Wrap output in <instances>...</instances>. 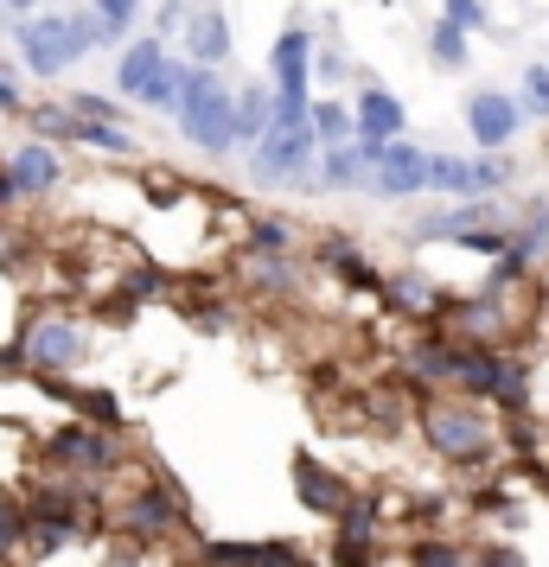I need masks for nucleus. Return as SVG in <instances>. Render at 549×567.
I'll return each instance as SVG.
<instances>
[{"mask_svg": "<svg viewBox=\"0 0 549 567\" xmlns=\"http://www.w3.org/2000/svg\"><path fill=\"white\" fill-rule=\"evenodd\" d=\"M78 147H90V154H115V159H129V154H134V134L122 128V122H103V115H78Z\"/></svg>", "mask_w": 549, "mask_h": 567, "instance_id": "19", "label": "nucleus"}, {"mask_svg": "<svg viewBox=\"0 0 549 567\" xmlns=\"http://www.w3.org/2000/svg\"><path fill=\"white\" fill-rule=\"evenodd\" d=\"M479 567H523V555L511 542H486V548H479Z\"/></svg>", "mask_w": 549, "mask_h": 567, "instance_id": "33", "label": "nucleus"}, {"mask_svg": "<svg viewBox=\"0 0 549 567\" xmlns=\"http://www.w3.org/2000/svg\"><path fill=\"white\" fill-rule=\"evenodd\" d=\"M20 363H27V351H20V344H13V351H0V377H7V370H20Z\"/></svg>", "mask_w": 549, "mask_h": 567, "instance_id": "38", "label": "nucleus"}, {"mask_svg": "<svg viewBox=\"0 0 549 567\" xmlns=\"http://www.w3.org/2000/svg\"><path fill=\"white\" fill-rule=\"evenodd\" d=\"M0 115H27V96H20V71L0 64Z\"/></svg>", "mask_w": 549, "mask_h": 567, "instance_id": "32", "label": "nucleus"}, {"mask_svg": "<svg viewBox=\"0 0 549 567\" xmlns=\"http://www.w3.org/2000/svg\"><path fill=\"white\" fill-rule=\"evenodd\" d=\"M421 434H428V446H435L441 460H460V465L492 460V446H498L492 421L479 409H460V402H428V409H421Z\"/></svg>", "mask_w": 549, "mask_h": 567, "instance_id": "5", "label": "nucleus"}, {"mask_svg": "<svg viewBox=\"0 0 549 567\" xmlns=\"http://www.w3.org/2000/svg\"><path fill=\"white\" fill-rule=\"evenodd\" d=\"M250 179L256 185H294V192H314L319 185V134H314V115L294 122V128H275L262 134L250 147Z\"/></svg>", "mask_w": 549, "mask_h": 567, "instance_id": "3", "label": "nucleus"}, {"mask_svg": "<svg viewBox=\"0 0 549 567\" xmlns=\"http://www.w3.org/2000/svg\"><path fill=\"white\" fill-rule=\"evenodd\" d=\"M180 39H185V58L192 64H205V71H217L224 58H231V20H224V7L217 0H199L192 13H185V27H180Z\"/></svg>", "mask_w": 549, "mask_h": 567, "instance_id": "10", "label": "nucleus"}, {"mask_svg": "<svg viewBox=\"0 0 549 567\" xmlns=\"http://www.w3.org/2000/svg\"><path fill=\"white\" fill-rule=\"evenodd\" d=\"M409 561L416 567H472V555L467 548H460V542H416V548H409Z\"/></svg>", "mask_w": 549, "mask_h": 567, "instance_id": "29", "label": "nucleus"}, {"mask_svg": "<svg viewBox=\"0 0 549 567\" xmlns=\"http://www.w3.org/2000/svg\"><path fill=\"white\" fill-rule=\"evenodd\" d=\"M268 83H275V96H307V90H314V32L301 27V20L275 39V52H268Z\"/></svg>", "mask_w": 549, "mask_h": 567, "instance_id": "8", "label": "nucleus"}, {"mask_svg": "<svg viewBox=\"0 0 549 567\" xmlns=\"http://www.w3.org/2000/svg\"><path fill=\"white\" fill-rule=\"evenodd\" d=\"M185 64H192V58H173L166 39L148 32V39H134L129 52L115 58V90H122L129 103H141V109H166V115H173V109H180Z\"/></svg>", "mask_w": 549, "mask_h": 567, "instance_id": "2", "label": "nucleus"}, {"mask_svg": "<svg viewBox=\"0 0 549 567\" xmlns=\"http://www.w3.org/2000/svg\"><path fill=\"white\" fill-rule=\"evenodd\" d=\"M180 134L205 154H231L236 147V96L217 83V71L205 64H185V83H180Z\"/></svg>", "mask_w": 549, "mask_h": 567, "instance_id": "1", "label": "nucleus"}, {"mask_svg": "<svg viewBox=\"0 0 549 567\" xmlns=\"http://www.w3.org/2000/svg\"><path fill=\"white\" fill-rule=\"evenodd\" d=\"M20 351H27V363L39 377H58V370H78L90 344H83V332L71 319H32L27 338H20Z\"/></svg>", "mask_w": 549, "mask_h": 567, "instance_id": "7", "label": "nucleus"}, {"mask_svg": "<svg viewBox=\"0 0 549 567\" xmlns=\"http://www.w3.org/2000/svg\"><path fill=\"white\" fill-rule=\"evenodd\" d=\"M122 523H129V536H166V529H173V523H180V491L173 485H141L129 497V504H122Z\"/></svg>", "mask_w": 549, "mask_h": 567, "instance_id": "13", "label": "nucleus"}, {"mask_svg": "<svg viewBox=\"0 0 549 567\" xmlns=\"http://www.w3.org/2000/svg\"><path fill=\"white\" fill-rule=\"evenodd\" d=\"M0 7H7V13H13V20H20V13H39V7H45V0H0Z\"/></svg>", "mask_w": 549, "mask_h": 567, "instance_id": "37", "label": "nucleus"}, {"mask_svg": "<svg viewBox=\"0 0 549 567\" xmlns=\"http://www.w3.org/2000/svg\"><path fill=\"white\" fill-rule=\"evenodd\" d=\"M370 192L377 198H416V192H428V154L416 141H390L384 159L370 166Z\"/></svg>", "mask_w": 549, "mask_h": 567, "instance_id": "9", "label": "nucleus"}, {"mask_svg": "<svg viewBox=\"0 0 549 567\" xmlns=\"http://www.w3.org/2000/svg\"><path fill=\"white\" fill-rule=\"evenodd\" d=\"M13 52H20V64H27L32 78L52 83L83 58V45H78V32H71V13H20L13 20Z\"/></svg>", "mask_w": 549, "mask_h": 567, "instance_id": "4", "label": "nucleus"}, {"mask_svg": "<svg viewBox=\"0 0 549 567\" xmlns=\"http://www.w3.org/2000/svg\"><path fill=\"white\" fill-rule=\"evenodd\" d=\"M314 134H319V147H339V141L358 134V115L345 103H314Z\"/></svg>", "mask_w": 549, "mask_h": 567, "instance_id": "24", "label": "nucleus"}, {"mask_svg": "<svg viewBox=\"0 0 549 567\" xmlns=\"http://www.w3.org/2000/svg\"><path fill=\"white\" fill-rule=\"evenodd\" d=\"M250 249H256V256H288L294 230L282 224V217H250Z\"/></svg>", "mask_w": 549, "mask_h": 567, "instance_id": "25", "label": "nucleus"}, {"mask_svg": "<svg viewBox=\"0 0 549 567\" xmlns=\"http://www.w3.org/2000/svg\"><path fill=\"white\" fill-rule=\"evenodd\" d=\"M294 485H301V497H307V511L339 516L345 504H352V491H345V478H339V472H326L319 460H294Z\"/></svg>", "mask_w": 549, "mask_h": 567, "instance_id": "15", "label": "nucleus"}, {"mask_svg": "<svg viewBox=\"0 0 549 567\" xmlns=\"http://www.w3.org/2000/svg\"><path fill=\"white\" fill-rule=\"evenodd\" d=\"M352 115H358V141H403V128H409L403 96H390L384 83H365L352 96Z\"/></svg>", "mask_w": 549, "mask_h": 567, "instance_id": "12", "label": "nucleus"}, {"mask_svg": "<svg viewBox=\"0 0 549 567\" xmlns=\"http://www.w3.org/2000/svg\"><path fill=\"white\" fill-rule=\"evenodd\" d=\"M90 7H96V20L109 27V39H129L134 13H141V0H90Z\"/></svg>", "mask_w": 549, "mask_h": 567, "instance_id": "30", "label": "nucleus"}, {"mask_svg": "<svg viewBox=\"0 0 549 567\" xmlns=\"http://www.w3.org/2000/svg\"><path fill=\"white\" fill-rule=\"evenodd\" d=\"M0 555H7V542H0Z\"/></svg>", "mask_w": 549, "mask_h": 567, "instance_id": "39", "label": "nucleus"}, {"mask_svg": "<svg viewBox=\"0 0 549 567\" xmlns=\"http://www.w3.org/2000/svg\"><path fill=\"white\" fill-rule=\"evenodd\" d=\"M384 300L403 312H435L441 300H435V287L421 281V275H396V281H384Z\"/></svg>", "mask_w": 549, "mask_h": 567, "instance_id": "23", "label": "nucleus"}, {"mask_svg": "<svg viewBox=\"0 0 549 567\" xmlns=\"http://www.w3.org/2000/svg\"><path fill=\"white\" fill-rule=\"evenodd\" d=\"M45 453H52L58 465H71V472H103V465H115V440H109V427H58L52 440H45Z\"/></svg>", "mask_w": 549, "mask_h": 567, "instance_id": "11", "label": "nucleus"}, {"mask_svg": "<svg viewBox=\"0 0 549 567\" xmlns=\"http://www.w3.org/2000/svg\"><path fill=\"white\" fill-rule=\"evenodd\" d=\"M314 78L339 83V78H345V58H339V52H319V58H314Z\"/></svg>", "mask_w": 549, "mask_h": 567, "instance_id": "36", "label": "nucleus"}, {"mask_svg": "<svg viewBox=\"0 0 549 567\" xmlns=\"http://www.w3.org/2000/svg\"><path fill=\"white\" fill-rule=\"evenodd\" d=\"M268 128H275V83H250L236 96V147H256Z\"/></svg>", "mask_w": 549, "mask_h": 567, "instance_id": "17", "label": "nucleus"}, {"mask_svg": "<svg viewBox=\"0 0 549 567\" xmlns=\"http://www.w3.org/2000/svg\"><path fill=\"white\" fill-rule=\"evenodd\" d=\"M7 173H13V192H20V198H45V192L64 179L52 141H20V147H13V159H7Z\"/></svg>", "mask_w": 549, "mask_h": 567, "instance_id": "14", "label": "nucleus"}, {"mask_svg": "<svg viewBox=\"0 0 549 567\" xmlns=\"http://www.w3.org/2000/svg\"><path fill=\"white\" fill-rule=\"evenodd\" d=\"M27 122L39 141H78V109L71 103H39V109H27Z\"/></svg>", "mask_w": 549, "mask_h": 567, "instance_id": "22", "label": "nucleus"}, {"mask_svg": "<svg viewBox=\"0 0 549 567\" xmlns=\"http://www.w3.org/2000/svg\"><path fill=\"white\" fill-rule=\"evenodd\" d=\"M523 115H530V122H549V58L543 64H530V71H523Z\"/></svg>", "mask_w": 549, "mask_h": 567, "instance_id": "28", "label": "nucleus"}, {"mask_svg": "<svg viewBox=\"0 0 549 567\" xmlns=\"http://www.w3.org/2000/svg\"><path fill=\"white\" fill-rule=\"evenodd\" d=\"M428 192H441V198H479V166L460 154H428Z\"/></svg>", "mask_w": 549, "mask_h": 567, "instance_id": "18", "label": "nucleus"}, {"mask_svg": "<svg viewBox=\"0 0 549 567\" xmlns=\"http://www.w3.org/2000/svg\"><path fill=\"white\" fill-rule=\"evenodd\" d=\"M250 281L268 287V293H294L301 275H294V261H282V256H256V261H250Z\"/></svg>", "mask_w": 549, "mask_h": 567, "instance_id": "27", "label": "nucleus"}, {"mask_svg": "<svg viewBox=\"0 0 549 567\" xmlns=\"http://www.w3.org/2000/svg\"><path fill=\"white\" fill-rule=\"evenodd\" d=\"M454 351H460V344H447V338L409 344V377H421V383H454Z\"/></svg>", "mask_w": 549, "mask_h": 567, "instance_id": "20", "label": "nucleus"}, {"mask_svg": "<svg viewBox=\"0 0 549 567\" xmlns=\"http://www.w3.org/2000/svg\"><path fill=\"white\" fill-rule=\"evenodd\" d=\"M467 134L479 154H505L523 134V103L511 90H472L467 96Z\"/></svg>", "mask_w": 549, "mask_h": 567, "instance_id": "6", "label": "nucleus"}, {"mask_svg": "<svg viewBox=\"0 0 549 567\" xmlns=\"http://www.w3.org/2000/svg\"><path fill=\"white\" fill-rule=\"evenodd\" d=\"M467 39L472 32L467 27H454V20H435V27H428V58H435V64H441V71H460V64H467Z\"/></svg>", "mask_w": 549, "mask_h": 567, "instance_id": "21", "label": "nucleus"}, {"mask_svg": "<svg viewBox=\"0 0 549 567\" xmlns=\"http://www.w3.org/2000/svg\"><path fill=\"white\" fill-rule=\"evenodd\" d=\"M319 185L326 192H352V185H370V159L358 141H339V147H319Z\"/></svg>", "mask_w": 549, "mask_h": 567, "instance_id": "16", "label": "nucleus"}, {"mask_svg": "<svg viewBox=\"0 0 549 567\" xmlns=\"http://www.w3.org/2000/svg\"><path fill=\"white\" fill-rule=\"evenodd\" d=\"M185 13H192V7H185V0H166V7H160V39H173V32H180L185 27Z\"/></svg>", "mask_w": 549, "mask_h": 567, "instance_id": "34", "label": "nucleus"}, {"mask_svg": "<svg viewBox=\"0 0 549 567\" xmlns=\"http://www.w3.org/2000/svg\"><path fill=\"white\" fill-rule=\"evenodd\" d=\"M129 293H134V300H160V293H166V275H154V268H148V275H134Z\"/></svg>", "mask_w": 549, "mask_h": 567, "instance_id": "35", "label": "nucleus"}, {"mask_svg": "<svg viewBox=\"0 0 549 567\" xmlns=\"http://www.w3.org/2000/svg\"><path fill=\"white\" fill-rule=\"evenodd\" d=\"M64 395H71V402H78L96 427H109V434L122 427V402H115V395H103V389H64Z\"/></svg>", "mask_w": 549, "mask_h": 567, "instance_id": "26", "label": "nucleus"}, {"mask_svg": "<svg viewBox=\"0 0 549 567\" xmlns=\"http://www.w3.org/2000/svg\"><path fill=\"white\" fill-rule=\"evenodd\" d=\"M441 13L454 20V27H467V32H486V0H441Z\"/></svg>", "mask_w": 549, "mask_h": 567, "instance_id": "31", "label": "nucleus"}]
</instances>
